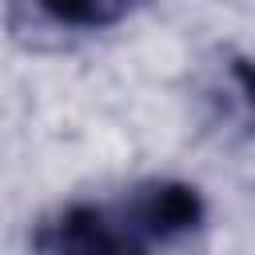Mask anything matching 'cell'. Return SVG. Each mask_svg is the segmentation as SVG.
<instances>
[{"label": "cell", "mask_w": 255, "mask_h": 255, "mask_svg": "<svg viewBox=\"0 0 255 255\" xmlns=\"http://www.w3.org/2000/svg\"><path fill=\"white\" fill-rule=\"evenodd\" d=\"M36 255H143V239L120 203H68L36 223Z\"/></svg>", "instance_id": "obj_1"}, {"label": "cell", "mask_w": 255, "mask_h": 255, "mask_svg": "<svg viewBox=\"0 0 255 255\" xmlns=\"http://www.w3.org/2000/svg\"><path fill=\"white\" fill-rule=\"evenodd\" d=\"M56 24L68 28H108L131 12L135 0H36Z\"/></svg>", "instance_id": "obj_3"}, {"label": "cell", "mask_w": 255, "mask_h": 255, "mask_svg": "<svg viewBox=\"0 0 255 255\" xmlns=\"http://www.w3.org/2000/svg\"><path fill=\"white\" fill-rule=\"evenodd\" d=\"M120 211L143 243H167L203 223V195L179 179H147L120 199Z\"/></svg>", "instance_id": "obj_2"}]
</instances>
